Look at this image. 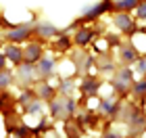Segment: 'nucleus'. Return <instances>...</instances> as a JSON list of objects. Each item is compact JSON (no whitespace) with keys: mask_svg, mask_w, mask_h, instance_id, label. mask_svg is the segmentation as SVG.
Segmentation results:
<instances>
[{"mask_svg":"<svg viewBox=\"0 0 146 138\" xmlns=\"http://www.w3.org/2000/svg\"><path fill=\"white\" fill-rule=\"evenodd\" d=\"M113 88H115L119 94H127V92L131 90V84H134V77H131V71L127 67H121L115 73V77H113Z\"/></svg>","mask_w":146,"mask_h":138,"instance_id":"f257e3e1","label":"nucleus"},{"mask_svg":"<svg viewBox=\"0 0 146 138\" xmlns=\"http://www.w3.org/2000/svg\"><path fill=\"white\" fill-rule=\"evenodd\" d=\"M113 23H115V27L119 31H123V34H127V36H134L136 31H138L134 19H131V15H129L127 11H117L115 17H113Z\"/></svg>","mask_w":146,"mask_h":138,"instance_id":"f03ea898","label":"nucleus"},{"mask_svg":"<svg viewBox=\"0 0 146 138\" xmlns=\"http://www.w3.org/2000/svg\"><path fill=\"white\" fill-rule=\"evenodd\" d=\"M113 11V0H102V2H98L96 6H92V9H88L84 13V17L79 19L77 23H88V21H94V19H98L102 15V13H109Z\"/></svg>","mask_w":146,"mask_h":138,"instance_id":"7ed1b4c3","label":"nucleus"},{"mask_svg":"<svg viewBox=\"0 0 146 138\" xmlns=\"http://www.w3.org/2000/svg\"><path fill=\"white\" fill-rule=\"evenodd\" d=\"M34 34V25H17V27H11L6 31V40L9 42H23Z\"/></svg>","mask_w":146,"mask_h":138,"instance_id":"20e7f679","label":"nucleus"},{"mask_svg":"<svg viewBox=\"0 0 146 138\" xmlns=\"http://www.w3.org/2000/svg\"><path fill=\"white\" fill-rule=\"evenodd\" d=\"M4 57H6V61H11L13 65H21L23 63V48H19L15 42H9L4 46Z\"/></svg>","mask_w":146,"mask_h":138,"instance_id":"39448f33","label":"nucleus"},{"mask_svg":"<svg viewBox=\"0 0 146 138\" xmlns=\"http://www.w3.org/2000/svg\"><path fill=\"white\" fill-rule=\"evenodd\" d=\"M42 57V44L40 42H31L23 48V61L25 63H38V59Z\"/></svg>","mask_w":146,"mask_h":138,"instance_id":"423d86ee","label":"nucleus"},{"mask_svg":"<svg viewBox=\"0 0 146 138\" xmlns=\"http://www.w3.org/2000/svg\"><path fill=\"white\" fill-rule=\"evenodd\" d=\"M34 34H38L40 38H54V36H58L61 31H58L54 25H50V23H38V25H34Z\"/></svg>","mask_w":146,"mask_h":138,"instance_id":"0eeeda50","label":"nucleus"},{"mask_svg":"<svg viewBox=\"0 0 146 138\" xmlns=\"http://www.w3.org/2000/svg\"><path fill=\"white\" fill-rule=\"evenodd\" d=\"M100 86H102V82L98 80V77L88 75V77L82 82V92H84V94H88V96H92V94H96V92L100 90Z\"/></svg>","mask_w":146,"mask_h":138,"instance_id":"6e6552de","label":"nucleus"},{"mask_svg":"<svg viewBox=\"0 0 146 138\" xmlns=\"http://www.w3.org/2000/svg\"><path fill=\"white\" fill-rule=\"evenodd\" d=\"M94 36H96L94 27H82V29H77V34H75V44L77 46H86V44H90V40Z\"/></svg>","mask_w":146,"mask_h":138,"instance_id":"1a4fd4ad","label":"nucleus"},{"mask_svg":"<svg viewBox=\"0 0 146 138\" xmlns=\"http://www.w3.org/2000/svg\"><path fill=\"white\" fill-rule=\"evenodd\" d=\"M36 71H38L42 77H48L52 71H54V63H52L50 59H42V57H40V59H38V69H36Z\"/></svg>","mask_w":146,"mask_h":138,"instance_id":"9d476101","label":"nucleus"},{"mask_svg":"<svg viewBox=\"0 0 146 138\" xmlns=\"http://www.w3.org/2000/svg\"><path fill=\"white\" fill-rule=\"evenodd\" d=\"M138 59V50H136V46L131 44V46H121V61L123 63H134Z\"/></svg>","mask_w":146,"mask_h":138,"instance_id":"9b49d317","label":"nucleus"},{"mask_svg":"<svg viewBox=\"0 0 146 138\" xmlns=\"http://www.w3.org/2000/svg\"><path fill=\"white\" fill-rule=\"evenodd\" d=\"M38 98H46V101L54 98V88H52L48 82H42L38 86Z\"/></svg>","mask_w":146,"mask_h":138,"instance_id":"f8f14e48","label":"nucleus"},{"mask_svg":"<svg viewBox=\"0 0 146 138\" xmlns=\"http://www.w3.org/2000/svg\"><path fill=\"white\" fill-rule=\"evenodd\" d=\"M117 109H119V105L115 101H111V98H102V101H100V111L104 115H115Z\"/></svg>","mask_w":146,"mask_h":138,"instance_id":"ddd939ff","label":"nucleus"},{"mask_svg":"<svg viewBox=\"0 0 146 138\" xmlns=\"http://www.w3.org/2000/svg\"><path fill=\"white\" fill-rule=\"evenodd\" d=\"M11 107H13V96L6 92V88L0 90V111H2V113H9Z\"/></svg>","mask_w":146,"mask_h":138,"instance_id":"4468645a","label":"nucleus"},{"mask_svg":"<svg viewBox=\"0 0 146 138\" xmlns=\"http://www.w3.org/2000/svg\"><path fill=\"white\" fill-rule=\"evenodd\" d=\"M138 2L140 0H117V2H113V9L115 11H131V9H136Z\"/></svg>","mask_w":146,"mask_h":138,"instance_id":"2eb2a0df","label":"nucleus"},{"mask_svg":"<svg viewBox=\"0 0 146 138\" xmlns=\"http://www.w3.org/2000/svg\"><path fill=\"white\" fill-rule=\"evenodd\" d=\"M13 80H15V75H13L6 67H4V69H0V90L9 88L11 84H13Z\"/></svg>","mask_w":146,"mask_h":138,"instance_id":"dca6fc26","label":"nucleus"},{"mask_svg":"<svg viewBox=\"0 0 146 138\" xmlns=\"http://www.w3.org/2000/svg\"><path fill=\"white\" fill-rule=\"evenodd\" d=\"M54 48H56L58 52H67V50L71 48V40H69V36L65 34V31H63L61 36H58V40H56V44H54Z\"/></svg>","mask_w":146,"mask_h":138,"instance_id":"f3484780","label":"nucleus"},{"mask_svg":"<svg viewBox=\"0 0 146 138\" xmlns=\"http://www.w3.org/2000/svg\"><path fill=\"white\" fill-rule=\"evenodd\" d=\"M131 90H134V94H136L138 98H144V96H146V77L134 82V84H131Z\"/></svg>","mask_w":146,"mask_h":138,"instance_id":"a211bd4d","label":"nucleus"},{"mask_svg":"<svg viewBox=\"0 0 146 138\" xmlns=\"http://www.w3.org/2000/svg\"><path fill=\"white\" fill-rule=\"evenodd\" d=\"M34 67H31V63H23V65H19V75H21V80H31V77H34Z\"/></svg>","mask_w":146,"mask_h":138,"instance_id":"6ab92c4d","label":"nucleus"},{"mask_svg":"<svg viewBox=\"0 0 146 138\" xmlns=\"http://www.w3.org/2000/svg\"><path fill=\"white\" fill-rule=\"evenodd\" d=\"M136 19L138 21H146V0H140L136 4Z\"/></svg>","mask_w":146,"mask_h":138,"instance_id":"aec40b11","label":"nucleus"},{"mask_svg":"<svg viewBox=\"0 0 146 138\" xmlns=\"http://www.w3.org/2000/svg\"><path fill=\"white\" fill-rule=\"evenodd\" d=\"M36 98H38V94H34V92H31V90H25L23 94L19 96V101H21L23 105H29L31 101H36Z\"/></svg>","mask_w":146,"mask_h":138,"instance_id":"412c9836","label":"nucleus"},{"mask_svg":"<svg viewBox=\"0 0 146 138\" xmlns=\"http://www.w3.org/2000/svg\"><path fill=\"white\" fill-rule=\"evenodd\" d=\"M136 63H138V71H140V73L144 75V73H146V57H144V59L138 57V59H136Z\"/></svg>","mask_w":146,"mask_h":138,"instance_id":"4be33fe9","label":"nucleus"},{"mask_svg":"<svg viewBox=\"0 0 146 138\" xmlns=\"http://www.w3.org/2000/svg\"><path fill=\"white\" fill-rule=\"evenodd\" d=\"M71 88H73V82H71V80H65V82L61 84V90H63V94H69V92H71Z\"/></svg>","mask_w":146,"mask_h":138,"instance_id":"5701e85b","label":"nucleus"},{"mask_svg":"<svg viewBox=\"0 0 146 138\" xmlns=\"http://www.w3.org/2000/svg\"><path fill=\"white\" fill-rule=\"evenodd\" d=\"M107 59H104V61H100V65H98V67H100L102 71H107V69H113V61L109 63V55H104Z\"/></svg>","mask_w":146,"mask_h":138,"instance_id":"b1692460","label":"nucleus"},{"mask_svg":"<svg viewBox=\"0 0 146 138\" xmlns=\"http://www.w3.org/2000/svg\"><path fill=\"white\" fill-rule=\"evenodd\" d=\"M107 42H109V46H119V38L117 36H107Z\"/></svg>","mask_w":146,"mask_h":138,"instance_id":"393cba45","label":"nucleus"},{"mask_svg":"<svg viewBox=\"0 0 146 138\" xmlns=\"http://www.w3.org/2000/svg\"><path fill=\"white\" fill-rule=\"evenodd\" d=\"M4 67H6V57L0 55V69H4Z\"/></svg>","mask_w":146,"mask_h":138,"instance_id":"a878e982","label":"nucleus"},{"mask_svg":"<svg viewBox=\"0 0 146 138\" xmlns=\"http://www.w3.org/2000/svg\"><path fill=\"white\" fill-rule=\"evenodd\" d=\"M140 31H142V34H146V21H144V27H142Z\"/></svg>","mask_w":146,"mask_h":138,"instance_id":"bb28decb","label":"nucleus"}]
</instances>
